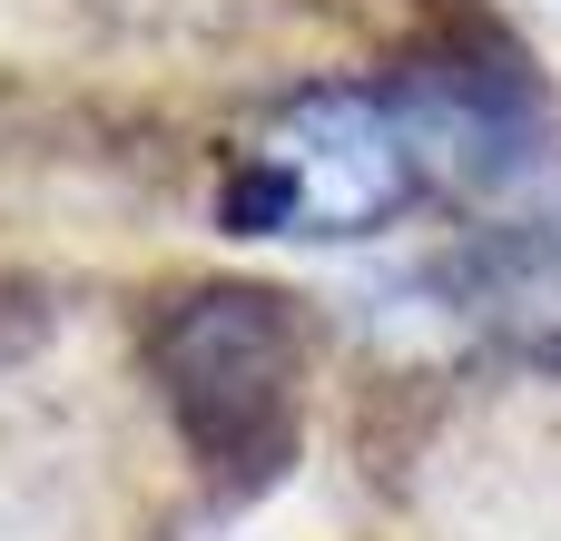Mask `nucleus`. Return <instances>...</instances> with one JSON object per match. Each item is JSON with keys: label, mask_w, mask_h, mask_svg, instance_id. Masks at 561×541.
Returning <instances> with one entry per match:
<instances>
[{"label": "nucleus", "mask_w": 561, "mask_h": 541, "mask_svg": "<svg viewBox=\"0 0 561 541\" xmlns=\"http://www.w3.org/2000/svg\"><path fill=\"white\" fill-rule=\"evenodd\" d=\"M424 197H434V177L414 158L394 89L385 79H306L227 158L217 227L227 237H385Z\"/></svg>", "instance_id": "f03ea898"}, {"label": "nucleus", "mask_w": 561, "mask_h": 541, "mask_svg": "<svg viewBox=\"0 0 561 541\" xmlns=\"http://www.w3.org/2000/svg\"><path fill=\"white\" fill-rule=\"evenodd\" d=\"M434 286L463 306L473 335H493L503 355L552 365V375H561V207H552V217H493V227H463V237L434 256Z\"/></svg>", "instance_id": "20e7f679"}, {"label": "nucleus", "mask_w": 561, "mask_h": 541, "mask_svg": "<svg viewBox=\"0 0 561 541\" xmlns=\"http://www.w3.org/2000/svg\"><path fill=\"white\" fill-rule=\"evenodd\" d=\"M49 325H59V286L0 266V365H20L30 345H49Z\"/></svg>", "instance_id": "39448f33"}, {"label": "nucleus", "mask_w": 561, "mask_h": 541, "mask_svg": "<svg viewBox=\"0 0 561 541\" xmlns=\"http://www.w3.org/2000/svg\"><path fill=\"white\" fill-rule=\"evenodd\" d=\"M138 365L207 473V503L237 513L296 463V394H306V315L256 276H187L158 286L138 315Z\"/></svg>", "instance_id": "f257e3e1"}, {"label": "nucleus", "mask_w": 561, "mask_h": 541, "mask_svg": "<svg viewBox=\"0 0 561 541\" xmlns=\"http://www.w3.org/2000/svg\"><path fill=\"white\" fill-rule=\"evenodd\" d=\"M454 10H463V0H454Z\"/></svg>", "instance_id": "423d86ee"}, {"label": "nucleus", "mask_w": 561, "mask_h": 541, "mask_svg": "<svg viewBox=\"0 0 561 541\" xmlns=\"http://www.w3.org/2000/svg\"><path fill=\"white\" fill-rule=\"evenodd\" d=\"M375 79L394 89L434 197H493V187H523L552 158L561 108L542 89V59L503 20H483V10H454L444 30H424Z\"/></svg>", "instance_id": "7ed1b4c3"}]
</instances>
